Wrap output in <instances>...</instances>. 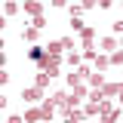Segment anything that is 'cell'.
Instances as JSON below:
<instances>
[{"label": "cell", "mask_w": 123, "mask_h": 123, "mask_svg": "<svg viewBox=\"0 0 123 123\" xmlns=\"http://www.w3.org/2000/svg\"><path fill=\"white\" fill-rule=\"evenodd\" d=\"M71 28H74V31H83V28H86V25H83L80 18H71Z\"/></svg>", "instance_id": "17"}, {"label": "cell", "mask_w": 123, "mask_h": 123, "mask_svg": "<svg viewBox=\"0 0 123 123\" xmlns=\"http://www.w3.org/2000/svg\"><path fill=\"white\" fill-rule=\"evenodd\" d=\"M117 95H120V111H123V89H120V92H117Z\"/></svg>", "instance_id": "20"}, {"label": "cell", "mask_w": 123, "mask_h": 123, "mask_svg": "<svg viewBox=\"0 0 123 123\" xmlns=\"http://www.w3.org/2000/svg\"><path fill=\"white\" fill-rule=\"evenodd\" d=\"M80 37H83V46H89V43H92V37H95V28H89V25H86V28L80 31Z\"/></svg>", "instance_id": "8"}, {"label": "cell", "mask_w": 123, "mask_h": 123, "mask_svg": "<svg viewBox=\"0 0 123 123\" xmlns=\"http://www.w3.org/2000/svg\"><path fill=\"white\" fill-rule=\"evenodd\" d=\"M49 80H52V77L40 71V74H37V80H34V86H40V89H46V86H49Z\"/></svg>", "instance_id": "10"}, {"label": "cell", "mask_w": 123, "mask_h": 123, "mask_svg": "<svg viewBox=\"0 0 123 123\" xmlns=\"http://www.w3.org/2000/svg\"><path fill=\"white\" fill-rule=\"evenodd\" d=\"M37 120H46L43 108H31V111H25V123H37Z\"/></svg>", "instance_id": "3"}, {"label": "cell", "mask_w": 123, "mask_h": 123, "mask_svg": "<svg viewBox=\"0 0 123 123\" xmlns=\"http://www.w3.org/2000/svg\"><path fill=\"white\" fill-rule=\"evenodd\" d=\"M43 123H52V120H43Z\"/></svg>", "instance_id": "23"}, {"label": "cell", "mask_w": 123, "mask_h": 123, "mask_svg": "<svg viewBox=\"0 0 123 123\" xmlns=\"http://www.w3.org/2000/svg\"><path fill=\"white\" fill-rule=\"evenodd\" d=\"M102 49L111 55L114 49H120V40H117V37H102Z\"/></svg>", "instance_id": "4"}, {"label": "cell", "mask_w": 123, "mask_h": 123, "mask_svg": "<svg viewBox=\"0 0 123 123\" xmlns=\"http://www.w3.org/2000/svg\"><path fill=\"white\" fill-rule=\"evenodd\" d=\"M89 83H92V89H102V86H105V77L98 74V71H92V74H89Z\"/></svg>", "instance_id": "7"}, {"label": "cell", "mask_w": 123, "mask_h": 123, "mask_svg": "<svg viewBox=\"0 0 123 123\" xmlns=\"http://www.w3.org/2000/svg\"><path fill=\"white\" fill-rule=\"evenodd\" d=\"M65 123H80V120H74V117H65Z\"/></svg>", "instance_id": "19"}, {"label": "cell", "mask_w": 123, "mask_h": 123, "mask_svg": "<svg viewBox=\"0 0 123 123\" xmlns=\"http://www.w3.org/2000/svg\"><path fill=\"white\" fill-rule=\"evenodd\" d=\"M6 123H25V117H18V114H12V117H9Z\"/></svg>", "instance_id": "18"}, {"label": "cell", "mask_w": 123, "mask_h": 123, "mask_svg": "<svg viewBox=\"0 0 123 123\" xmlns=\"http://www.w3.org/2000/svg\"><path fill=\"white\" fill-rule=\"evenodd\" d=\"M108 65H111V62H108V55H105V52H98V59H95V71H105Z\"/></svg>", "instance_id": "13"}, {"label": "cell", "mask_w": 123, "mask_h": 123, "mask_svg": "<svg viewBox=\"0 0 123 123\" xmlns=\"http://www.w3.org/2000/svg\"><path fill=\"white\" fill-rule=\"evenodd\" d=\"M120 89H123L120 83H105V86H102V92H105V95H117Z\"/></svg>", "instance_id": "12"}, {"label": "cell", "mask_w": 123, "mask_h": 123, "mask_svg": "<svg viewBox=\"0 0 123 123\" xmlns=\"http://www.w3.org/2000/svg\"><path fill=\"white\" fill-rule=\"evenodd\" d=\"M22 98H25V102H40V98H46V95H43L40 86H28V89H22Z\"/></svg>", "instance_id": "1"}, {"label": "cell", "mask_w": 123, "mask_h": 123, "mask_svg": "<svg viewBox=\"0 0 123 123\" xmlns=\"http://www.w3.org/2000/svg\"><path fill=\"white\" fill-rule=\"evenodd\" d=\"M111 34H123V18H117V22H111Z\"/></svg>", "instance_id": "16"}, {"label": "cell", "mask_w": 123, "mask_h": 123, "mask_svg": "<svg viewBox=\"0 0 123 123\" xmlns=\"http://www.w3.org/2000/svg\"><path fill=\"white\" fill-rule=\"evenodd\" d=\"M83 59H86V62H95V59H98V52L92 49V43H89V46H83Z\"/></svg>", "instance_id": "14"}, {"label": "cell", "mask_w": 123, "mask_h": 123, "mask_svg": "<svg viewBox=\"0 0 123 123\" xmlns=\"http://www.w3.org/2000/svg\"><path fill=\"white\" fill-rule=\"evenodd\" d=\"M98 123H108V120H98Z\"/></svg>", "instance_id": "21"}, {"label": "cell", "mask_w": 123, "mask_h": 123, "mask_svg": "<svg viewBox=\"0 0 123 123\" xmlns=\"http://www.w3.org/2000/svg\"><path fill=\"white\" fill-rule=\"evenodd\" d=\"M22 40L34 43V40H37V28H34V25H31V28H25V31H22Z\"/></svg>", "instance_id": "9"}, {"label": "cell", "mask_w": 123, "mask_h": 123, "mask_svg": "<svg viewBox=\"0 0 123 123\" xmlns=\"http://www.w3.org/2000/svg\"><path fill=\"white\" fill-rule=\"evenodd\" d=\"M80 62H83V52H71V55H68V65H71V68H80Z\"/></svg>", "instance_id": "11"}, {"label": "cell", "mask_w": 123, "mask_h": 123, "mask_svg": "<svg viewBox=\"0 0 123 123\" xmlns=\"http://www.w3.org/2000/svg\"><path fill=\"white\" fill-rule=\"evenodd\" d=\"M120 49H123V40H120Z\"/></svg>", "instance_id": "22"}, {"label": "cell", "mask_w": 123, "mask_h": 123, "mask_svg": "<svg viewBox=\"0 0 123 123\" xmlns=\"http://www.w3.org/2000/svg\"><path fill=\"white\" fill-rule=\"evenodd\" d=\"M49 102H52L55 108H65V102H68V92H52V95H49Z\"/></svg>", "instance_id": "6"}, {"label": "cell", "mask_w": 123, "mask_h": 123, "mask_svg": "<svg viewBox=\"0 0 123 123\" xmlns=\"http://www.w3.org/2000/svg\"><path fill=\"white\" fill-rule=\"evenodd\" d=\"M46 55H52V59H62V49H65V43L62 40H52V43H46Z\"/></svg>", "instance_id": "2"}, {"label": "cell", "mask_w": 123, "mask_h": 123, "mask_svg": "<svg viewBox=\"0 0 123 123\" xmlns=\"http://www.w3.org/2000/svg\"><path fill=\"white\" fill-rule=\"evenodd\" d=\"M108 62H111V65H123V49H114V52L108 55Z\"/></svg>", "instance_id": "15"}, {"label": "cell", "mask_w": 123, "mask_h": 123, "mask_svg": "<svg viewBox=\"0 0 123 123\" xmlns=\"http://www.w3.org/2000/svg\"><path fill=\"white\" fill-rule=\"evenodd\" d=\"M25 12H31L34 18H40V15H43V6H40V3H34V0H28V3H25Z\"/></svg>", "instance_id": "5"}]
</instances>
